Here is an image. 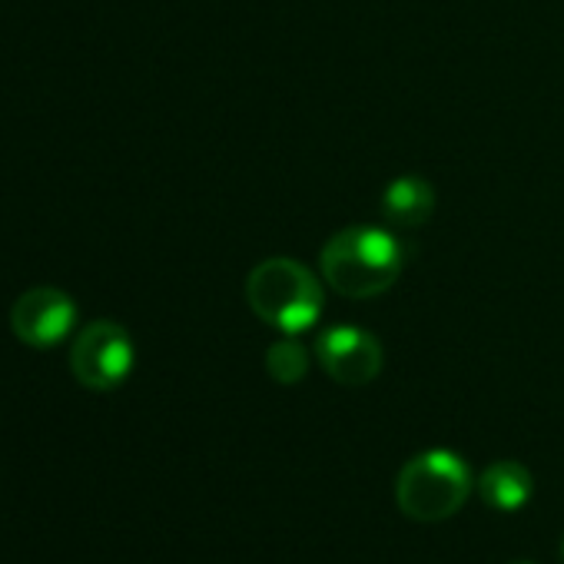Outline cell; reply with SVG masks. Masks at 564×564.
Masks as SVG:
<instances>
[{
    "label": "cell",
    "instance_id": "cell-4",
    "mask_svg": "<svg viewBox=\"0 0 564 564\" xmlns=\"http://www.w3.org/2000/svg\"><path fill=\"white\" fill-rule=\"evenodd\" d=\"M137 349L123 326L110 319H97L84 326L70 346V372L84 389L113 392L133 372Z\"/></svg>",
    "mask_w": 564,
    "mask_h": 564
},
{
    "label": "cell",
    "instance_id": "cell-5",
    "mask_svg": "<svg viewBox=\"0 0 564 564\" xmlns=\"http://www.w3.org/2000/svg\"><path fill=\"white\" fill-rule=\"evenodd\" d=\"M74 326H77V306L64 290L54 286L28 290L11 306V329L31 349L61 346L74 333Z\"/></svg>",
    "mask_w": 564,
    "mask_h": 564
},
{
    "label": "cell",
    "instance_id": "cell-8",
    "mask_svg": "<svg viewBox=\"0 0 564 564\" xmlns=\"http://www.w3.org/2000/svg\"><path fill=\"white\" fill-rule=\"evenodd\" d=\"M478 491L485 498V505H491L495 511H518L528 505L531 491H534V478L521 462H491L481 478H478Z\"/></svg>",
    "mask_w": 564,
    "mask_h": 564
},
{
    "label": "cell",
    "instance_id": "cell-6",
    "mask_svg": "<svg viewBox=\"0 0 564 564\" xmlns=\"http://www.w3.org/2000/svg\"><path fill=\"white\" fill-rule=\"evenodd\" d=\"M319 366L339 386L359 389L379 379L382 372V343L356 326H333L316 343Z\"/></svg>",
    "mask_w": 564,
    "mask_h": 564
},
{
    "label": "cell",
    "instance_id": "cell-10",
    "mask_svg": "<svg viewBox=\"0 0 564 564\" xmlns=\"http://www.w3.org/2000/svg\"><path fill=\"white\" fill-rule=\"evenodd\" d=\"M508 564H531V561H508Z\"/></svg>",
    "mask_w": 564,
    "mask_h": 564
},
{
    "label": "cell",
    "instance_id": "cell-3",
    "mask_svg": "<svg viewBox=\"0 0 564 564\" xmlns=\"http://www.w3.org/2000/svg\"><path fill=\"white\" fill-rule=\"evenodd\" d=\"M471 495V468L448 448H432L409 458L395 478V505L419 524L448 521Z\"/></svg>",
    "mask_w": 564,
    "mask_h": 564
},
{
    "label": "cell",
    "instance_id": "cell-11",
    "mask_svg": "<svg viewBox=\"0 0 564 564\" xmlns=\"http://www.w3.org/2000/svg\"><path fill=\"white\" fill-rule=\"evenodd\" d=\"M561 557H564V541H561Z\"/></svg>",
    "mask_w": 564,
    "mask_h": 564
},
{
    "label": "cell",
    "instance_id": "cell-9",
    "mask_svg": "<svg viewBox=\"0 0 564 564\" xmlns=\"http://www.w3.org/2000/svg\"><path fill=\"white\" fill-rule=\"evenodd\" d=\"M265 372L279 386H296L310 376V352L293 336L279 339L265 352Z\"/></svg>",
    "mask_w": 564,
    "mask_h": 564
},
{
    "label": "cell",
    "instance_id": "cell-2",
    "mask_svg": "<svg viewBox=\"0 0 564 564\" xmlns=\"http://www.w3.org/2000/svg\"><path fill=\"white\" fill-rule=\"evenodd\" d=\"M246 303L249 310L282 336H300L313 329L326 310L319 275L300 259L272 256L262 259L246 275Z\"/></svg>",
    "mask_w": 564,
    "mask_h": 564
},
{
    "label": "cell",
    "instance_id": "cell-7",
    "mask_svg": "<svg viewBox=\"0 0 564 564\" xmlns=\"http://www.w3.org/2000/svg\"><path fill=\"white\" fill-rule=\"evenodd\" d=\"M435 213V189L422 176H399L382 193V216L399 229H419Z\"/></svg>",
    "mask_w": 564,
    "mask_h": 564
},
{
    "label": "cell",
    "instance_id": "cell-1",
    "mask_svg": "<svg viewBox=\"0 0 564 564\" xmlns=\"http://www.w3.org/2000/svg\"><path fill=\"white\" fill-rule=\"evenodd\" d=\"M319 269L339 296L376 300L402 279L405 249L382 226H349L323 246Z\"/></svg>",
    "mask_w": 564,
    "mask_h": 564
}]
</instances>
